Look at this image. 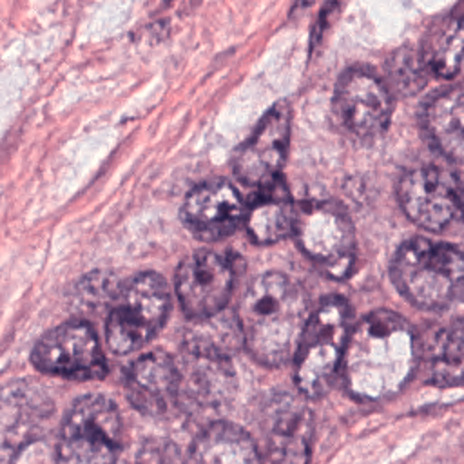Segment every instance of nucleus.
<instances>
[{"label": "nucleus", "mask_w": 464, "mask_h": 464, "mask_svg": "<svg viewBox=\"0 0 464 464\" xmlns=\"http://www.w3.org/2000/svg\"><path fill=\"white\" fill-rule=\"evenodd\" d=\"M232 381L228 359L188 353L187 362L179 366L178 402L192 411L214 410L230 395Z\"/></svg>", "instance_id": "nucleus-17"}, {"label": "nucleus", "mask_w": 464, "mask_h": 464, "mask_svg": "<svg viewBox=\"0 0 464 464\" xmlns=\"http://www.w3.org/2000/svg\"><path fill=\"white\" fill-rule=\"evenodd\" d=\"M170 308L165 279L145 272L125 283L114 297L105 337L116 353H129L147 344L163 326Z\"/></svg>", "instance_id": "nucleus-6"}, {"label": "nucleus", "mask_w": 464, "mask_h": 464, "mask_svg": "<svg viewBox=\"0 0 464 464\" xmlns=\"http://www.w3.org/2000/svg\"><path fill=\"white\" fill-rule=\"evenodd\" d=\"M243 339V330L237 317L223 315V312L194 319L192 328L187 332V352L205 357L228 359L239 341Z\"/></svg>", "instance_id": "nucleus-23"}, {"label": "nucleus", "mask_w": 464, "mask_h": 464, "mask_svg": "<svg viewBox=\"0 0 464 464\" xmlns=\"http://www.w3.org/2000/svg\"><path fill=\"white\" fill-rule=\"evenodd\" d=\"M334 107L343 127L359 138L379 136L392 116L386 83L362 67L348 69L337 83Z\"/></svg>", "instance_id": "nucleus-10"}, {"label": "nucleus", "mask_w": 464, "mask_h": 464, "mask_svg": "<svg viewBox=\"0 0 464 464\" xmlns=\"http://www.w3.org/2000/svg\"><path fill=\"white\" fill-rule=\"evenodd\" d=\"M234 286L230 263L214 252H196L181 261L176 272V294L190 319L223 312Z\"/></svg>", "instance_id": "nucleus-11"}, {"label": "nucleus", "mask_w": 464, "mask_h": 464, "mask_svg": "<svg viewBox=\"0 0 464 464\" xmlns=\"http://www.w3.org/2000/svg\"><path fill=\"white\" fill-rule=\"evenodd\" d=\"M51 413L47 395L29 384H11L2 395V460L36 437L40 424Z\"/></svg>", "instance_id": "nucleus-16"}, {"label": "nucleus", "mask_w": 464, "mask_h": 464, "mask_svg": "<svg viewBox=\"0 0 464 464\" xmlns=\"http://www.w3.org/2000/svg\"><path fill=\"white\" fill-rule=\"evenodd\" d=\"M290 138V109L274 105L234 158V172L248 187H268L279 179Z\"/></svg>", "instance_id": "nucleus-12"}, {"label": "nucleus", "mask_w": 464, "mask_h": 464, "mask_svg": "<svg viewBox=\"0 0 464 464\" xmlns=\"http://www.w3.org/2000/svg\"><path fill=\"white\" fill-rule=\"evenodd\" d=\"M312 413L295 397L279 395L266 408L263 464H308Z\"/></svg>", "instance_id": "nucleus-13"}, {"label": "nucleus", "mask_w": 464, "mask_h": 464, "mask_svg": "<svg viewBox=\"0 0 464 464\" xmlns=\"http://www.w3.org/2000/svg\"><path fill=\"white\" fill-rule=\"evenodd\" d=\"M422 62L442 80H464V7L439 22L426 38Z\"/></svg>", "instance_id": "nucleus-22"}, {"label": "nucleus", "mask_w": 464, "mask_h": 464, "mask_svg": "<svg viewBox=\"0 0 464 464\" xmlns=\"http://www.w3.org/2000/svg\"><path fill=\"white\" fill-rule=\"evenodd\" d=\"M179 366L163 350L138 357L125 381L129 402L141 413L161 415L178 402Z\"/></svg>", "instance_id": "nucleus-15"}, {"label": "nucleus", "mask_w": 464, "mask_h": 464, "mask_svg": "<svg viewBox=\"0 0 464 464\" xmlns=\"http://www.w3.org/2000/svg\"><path fill=\"white\" fill-rule=\"evenodd\" d=\"M121 417L112 401L91 393L69 408L56 442L58 464H116Z\"/></svg>", "instance_id": "nucleus-5"}, {"label": "nucleus", "mask_w": 464, "mask_h": 464, "mask_svg": "<svg viewBox=\"0 0 464 464\" xmlns=\"http://www.w3.org/2000/svg\"><path fill=\"white\" fill-rule=\"evenodd\" d=\"M297 205L281 179L265 187L245 214V228L252 241L270 245L294 234Z\"/></svg>", "instance_id": "nucleus-21"}, {"label": "nucleus", "mask_w": 464, "mask_h": 464, "mask_svg": "<svg viewBox=\"0 0 464 464\" xmlns=\"http://www.w3.org/2000/svg\"><path fill=\"white\" fill-rule=\"evenodd\" d=\"M31 361L42 373L78 381L100 379L107 372L98 337L85 321H67L49 330L34 344Z\"/></svg>", "instance_id": "nucleus-9"}, {"label": "nucleus", "mask_w": 464, "mask_h": 464, "mask_svg": "<svg viewBox=\"0 0 464 464\" xmlns=\"http://www.w3.org/2000/svg\"><path fill=\"white\" fill-rule=\"evenodd\" d=\"M185 464H263L252 437L230 422L208 424L192 442Z\"/></svg>", "instance_id": "nucleus-19"}, {"label": "nucleus", "mask_w": 464, "mask_h": 464, "mask_svg": "<svg viewBox=\"0 0 464 464\" xmlns=\"http://www.w3.org/2000/svg\"><path fill=\"white\" fill-rule=\"evenodd\" d=\"M420 361V343L411 324L395 312L375 310L352 330L343 377L357 401L375 402L397 395Z\"/></svg>", "instance_id": "nucleus-1"}, {"label": "nucleus", "mask_w": 464, "mask_h": 464, "mask_svg": "<svg viewBox=\"0 0 464 464\" xmlns=\"http://www.w3.org/2000/svg\"><path fill=\"white\" fill-rule=\"evenodd\" d=\"M314 265L334 279L346 277L355 261V236L348 216L334 203L297 205L292 234Z\"/></svg>", "instance_id": "nucleus-7"}, {"label": "nucleus", "mask_w": 464, "mask_h": 464, "mask_svg": "<svg viewBox=\"0 0 464 464\" xmlns=\"http://www.w3.org/2000/svg\"><path fill=\"white\" fill-rule=\"evenodd\" d=\"M350 304L330 295L310 314L295 353V384L304 397H321L328 392L334 375L343 364L352 335Z\"/></svg>", "instance_id": "nucleus-4"}, {"label": "nucleus", "mask_w": 464, "mask_h": 464, "mask_svg": "<svg viewBox=\"0 0 464 464\" xmlns=\"http://www.w3.org/2000/svg\"><path fill=\"white\" fill-rule=\"evenodd\" d=\"M402 212L430 232H444L464 218V187L444 167L424 165L408 170L397 187Z\"/></svg>", "instance_id": "nucleus-8"}, {"label": "nucleus", "mask_w": 464, "mask_h": 464, "mask_svg": "<svg viewBox=\"0 0 464 464\" xmlns=\"http://www.w3.org/2000/svg\"><path fill=\"white\" fill-rule=\"evenodd\" d=\"M392 281L413 306L440 312L464 299V252L426 237L408 239L392 261Z\"/></svg>", "instance_id": "nucleus-3"}, {"label": "nucleus", "mask_w": 464, "mask_h": 464, "mask_svg": "<svg viewBox=\"0 0 464 464\" xmlns=\"http://www.w3.org/2000/svg\"><path fill=\"white\" fill-rule=\"evenodd\" d=\"M426 379L435 386L464 384V319H453L420 344Z\"/></svg>", "instance_id": "nucleus-20"}, {"label": "nucleus", "mask_w": 464, "mask_h": 464, "mask_svg": "<svg viewBox=\"0 0 464 464\" xmlns=\"http://www.w3.org/2000/svg\"><path fill=\"white\" fill-rule=\"evenodd\" d=\"M245 214L239 192L223 179L196 187L181 207L183 225L203 241H218L230 236L245 219Z\"/></svg>", "instance_id": "nucleus-14"}, {"label": "nucleus", "mask_w": 464, "mask_h": 464, "mask_svg": "<svg viewBox=\"0 0 464 464\" xmlns=\"http://www.w3.org/2000/svg\"><path fill=\"white\" fill-rule=\"evenodd\" d=\"M243 343L266 366L295 357L310 319L308 295L299 283L279 272L254 279L239 301Z\"/></svg>", "instance_id": "nucleus-2"}, {"label": "nucleus", "mask_w": 464, "mask_h": 464, "mask_svg": "<svg viewBox=\"0 0 464 464\" xmlns=\"http://www.w3.org/2000/svg\"><path fill=\"white\" fill-rule=\"evenodd\" d=\"M136 464H185V462H181L176 444L169 442L167 439H152L141 446Z\"/></svg>", "instance_id": "nucleus-24"}, {"label": "nucleus", "mask_w": 464, "mask_h": 464, "mask_svg": "<svg viewBox=\"0 0 464 464\" xmlns=\"http://www.w3.org/2000/svg\"><path fill=\"white\" fill-rule=\"evenodd\" d=\"M422 123L433 147L450 161L464 165V85L435 94L424 107Z\"/></svg>", "instance_id": "nucleus-18"}]
</instances>
